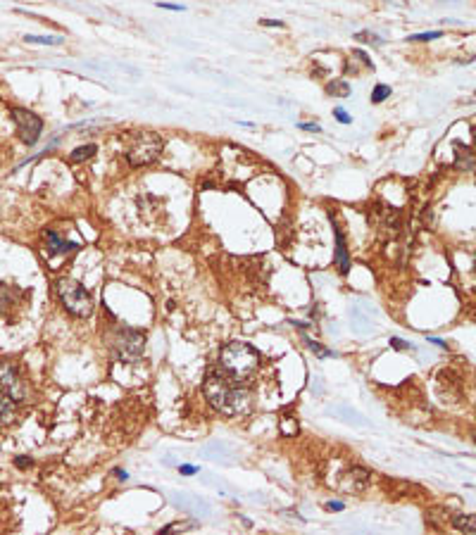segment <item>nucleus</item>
Wrapping results in <instances>:
<instances>
[{
	"mask_svg": "<svg viewBox=\"0 0 476 535\" xmlns=\"http://www.w3.org/2000/svg\"><path fill=\"white\" fill-rule=\"evenodd\" d=\"M203 390H205L207 402L217 412H221V414H226V416L238 414V412H243L245 407H248V392H245V388L238 386V383H233L219 366L207 371Z\"/></svg>",
	"mask_w": 476,
	"mask_h": 535,
	"instance_id": "obj_1",
	"label": "nucleus"
},
{
	"mask_svg": "<svg viewBox=\"0 0 476 535\" xmlns=\"http://www.w3.org/2000/svg\"><path fill=\"white\" fill-rule=\"evenodd\" d=\"M219 369L231 378L233 383L243 386L259 369V352L250 343H229L219 352Z\"/></svg>",
	"mask_w": 476,
	"mask_h": 535,
	"instance_id": "obj_2",
	"label": "nucleus"
},
{
	"mask_svg": "<svg viewBox=\"0 0 476 535\" xmlns=\"http://www.w3.org/2000/svg\"><path fill=\"white\" fill-rule=\"evenodd\" d=\"M55 290H57V297H60L62 307L67 309L69 314H74V317H91L93 297H91V293L83 288L81 283L72 281V279H60L57 285H55Z\"/></svg>",
	"mask_w": 476,
	"mask_h": 535,
	"instance_id": "obj_3",
	"label": "nucleus"
},
{
	"mask_svg": "<svg viewBox=\"0 0 476 535\" xmlns=\"http://www.w3.org/2000/svg\"><path fill=\"white\" fill-rule=\"evenodd\" d=\"M162 147H164V141L160 136L152 134V131H143V134H138L136 138H134V143L129 145L126 160H129L131 167H146V164H150V162H155L160 157Z\"/></svg>",
	"mask_w": 476,
	"mask_h": 535,
	"instance_id": "obj_4",
	"label": "nucleus"
},
{
	"mask_svg": "<svg viewBox=\"0 0 476 535\" xmlns=\"http://www.w3.org/2000/svg\"><path fill=\"white\" fill-rule=\"evenodd\" d=\"M12 114V121L17 124V134L19 138L27 143V145H36L38 138L43 134V119L38 114H34L31 109H24V107H12L10 109Z\"/></svg>",
	"mask_w": 476,
	"mask_h": 535,
	"instance_id": "obj_5",
	"label": "nucleus"
},
{
	"mask_svg": "<svg viewBox=\"0 0 476 535\" xmlns=\"http://www.w3.org/2000/svg\"><path fill=\"white\" fill-rule=\"evenodd\" d=\"M0 390L7 392L14 402H24L29 395L27 383L22 381L17 366H12L10 361H0Z\"/></svg>",
	"mask_w": 476,
	"mask_h": 535,
	"instance_id": "obj_6",
	"label": "nucleus"
},
{
	"mask_svg": "<svg viewBox=\"0 0 476 535\" xmlns=\"http://www.w3.org/2000/svg\"><path fill=\"white\" fill-rule=\"evenodd\" d=\"M143 345H146V335L141 331H134V328H124L117 335V350L124 359H134L136 361L143 352Z\"/></svg>",
	"mask_w": 476,
	"mask_h": 535,
	"instance_id": "obj_7",
	"label": "nucleus"
},
{
	"mask_svg": "<svg viewBox=\"0 0 476 535\" xmlns=\"http://www.w3.org/2000/svg\"><path fill=\"white\" fill-rule=\"evenodd\" d=\"M43 238H45V252H48V257H53V254H67V252L79 250L76 243L65 241V238H62L60 233H55V231H45Z\"/></svg>",
	"mask_w": 476,
	"mask_h": 535,
	"instance_id": "obj_8",
	"label": "nucleus"
},
{
	"mask_svg": "<svg viewBox=\"0 0 476 535\" xmlns=\"http://www.w3.org/2000/svg\"><path fill=\"white\" fill-rule=\"evenodd\" d=\"M333 236H336V264H338L340 274H348L350 271V257H348V245H345V236L336 224H333Z\"/></svg>",
	"mask_w": 476,
	"mask_h": 535,
	"instance_id": "obj_9",
	"label": "nucleus"
},
{
	"mask_svg": "<svg viewBox=\"0 0 476 535\" xmlns=\"http://www.w3.org/2000/svg\"><path fill=\"white\" fill-rule=\"evenodd\" d=\"M14 416H17V402H14L7 392L0 390V426L12 424Z\"/></svg>",
	"mask_w": 476,
	"mask_h": 535,
	"instance_id": "obj_10",
	"label": "nucleus"
},
{
	"mask_svg": "<svg viewBox=\"0 0 476 535\" xmlns=\"http://www.w3.org/2000/svg\"><path fill=\"white\" fill-rule=\"evenodd\" d=\"M452 526L457 531H462V533H476V516L474 514H455Z\"/></svg>",
	"mask_w": 476,
	"mask_h": 535,
	"instance_id": "obj_11",
	"label": "nucleus"
},
{
	"mask_svg": "<svg viewBox=\"0 0 476 535\" xmlns=\"http://www.w3.org/2000/svg\"><path fill=\"white\" fill-rule=\"evenodd\" d=\"M95 152H98V145H93V143H88V145H81V147H76L72 155H69V162L72 164H79V162H86V160H91Z\"/></svg>",
	"mask_w": 476,
	"mask_h": 535,
	"instance_id": "obj_12",
	"label": "nucleus"
},
{
	"mask_svg": "<svg viewBox=\"0 0 476 535\" xmlns=\"http://www.w3.org/2000/svg\"><path fill=\"white\" fill-rule=\"evenodd\" d=\"M350 481H357V483H353V490H362V488H367V483H369V473L367 468H362V466H353L350 468Z\"/></svg>",
	"mask_w": 476,
	"mask_h": 535,
	"instance_id": "obj_13",
	"label": "nucleus"
},
{
	"mask_svg": "<svg viewBox=\"0 0 476 535\" xmlns=\"http://www.w3.org/2000/svg\"><path fill=\"white\" fill-rule=\"evenodd\" d=\"M327 93L338 95V98H348V95H350V83H348V81H333V83L327 86Z\"/></svg>",
	"mask_w": 476,
	"mask_h": 535,
	"instance_id": "obj_14",
	"label": "nucleus"
},
{
	"mask_svg": "<svg viewBox=\"0 0 476 535\" xmlns=\"http://www.w3.org/2000/svg\"><path fill=\"white\" fill-rule=\"evenodd\" d=\"M388 95H391V86H388V83H376L374 91H371V103L379 105V103H383Z\"/></svg>",
	"mask_w": 476,
	"mask_h": 535,
	"instance_id": "obj_15",
	"label": "nucleus"
},
{
	"mask_svg": "<svg viewBox=\"0 0 476 535\" xmlns=\"http://www.w3.org/2000/svg\"><path fill=\"white\" fill-rule=\"evenodd\" d=\"M27 43H38V45H60L65 38L60 36H24Z\"/></svg>",
	"mask_w": 476,
	"mask_h": 535,
	"instance_id": "obj_16",
	"label": "nucleus"
},
{
	"mask_svg": "<svg viewBox=\"0 0 476 535\" xmlns=\"http://www.w3.org/2000/svg\"><path fill=\"white\" fill-rule=\"evenodd\" d=\"M355 38L360 40V43H371V45H381V43H383V40H381L376 34H371V31H357Z\"/></svg>",
	"mask_w": 476,
	"mask_h": 535,
	"instance_id": "obj_17",
	"label": "nucleus"
},
{
	"mask_svg": "<svg viewBox=\"0 0 476 535\" xmlns=\"http://www.w3.org/2000/svg\"><path fill=\"white\" fill-rule=\"evenodd\" d=\"M305 340H307V348L312 350V352H317L319 357H331V355H333V352H329V350H324V348H322V345H319V343H314V340H310V338H305Z\"/></svg>",
	"mask_w": 476,
	"mask_h": 535,
	"instance_id": "obj_18",
	"label": "nucleus"
},
{
	"mask_svg": "<svg viewBox=\"0 0 476 535\" xmlns=\"http://www.w3.org/2000/svg\"><path fill=\"white\" fill-rule=\"evenodd\" d=\"M443 34L440 31H426V34H414V36H409V40H434V38H440Z\"/></svg>",
	"mask_w": 476,
	"mask_h": 535,
	"instance_id": "obj_19",
	"label": "nucleus"
},
{
	"mask_svg": "<svg viewBox=\"0 0 476 535\" xmlns=\"http://www.w3.org/2000/svg\"><path fill=\"white\" fill-rule=\"evenodd\" d=\"M333 117H336L340 124H345V126H348V124H353V117H350V114H348L343 107H336V109H333Z\"/></svg>",
	"mask_w": 476,
	"mask_h": 535,
	"instance_id": "obj_20",
	"label": "nucleus"
},
{
	"mask_svg": "<svg viewBox=\"0 0 476 535\" xmlns=\"http://www.w3.org/2000/svg\"><path fill=\"white\" fill-rule=\"evenodd\" d=\"M298 129H302V131H312V134H322V126H319V124H302V121H300Z\"/></svg>",
	"mask_w": 476,
	"mask_h": 535,
	"instance_id": "obj_21",
	"label": "nucleus"
},
{
	"mask_svg": "<svg viewBox=\"0 0 476 535\" xmlns=\"http://www.w3.org/2000/svg\"><path fill=\"white\" fill-rule=\"evenodd\" d=\"M157 7H162V10H172V12H183V5H172V2H157Z\"/></svg>",
	"mask_w": 476,
	"mask_h": 535,
	"instance_id": "obj_22",
	"label": "nucleus"
},
{
	"mask_svg": "<svg viewBox=\"0 0 476 535\" xmlns=\"http://www.w3.org/2000/svg\"><path fill=\"white\" fill-rule=\"evenodd\" d=\"M391 348L393 350H409V345L405 340H400V338H391Z\"/></svg>",
	"mask_w": 476,
	"mask_h": 535,
	"instance_id": "obj_23",
	"label": "nucleus"
},
{
	"mask_svg": "<svg viewBox=\"0 0 476 535\" xmlns=\"http://www.w3.org/2000/svg\"><path fill=\"white\" fill-rule=\"evenodd\" d=\"M179 471H181V476H193V473H198V466L183 464V466H179Z\"/></svg>",
	"mask_w": 476,
	"mask_h": 535,
	"instance_id": "obj_24",
	"label": "nucleus"
},
{
	"mask_svg": "<svg viewBox=\"0 0 476 535\" xmlns=\"http://www.w3.org/2000/svg\"><path fill=\"white\" fill-rule=\"evenodd\" d=\"M327 509H329V511H343V509H345V504H343V502H333V499H331V502H327Z\"/></svg>",
	"mask_w": 476,
	"mask_h": 535,
	"instance_id": "obj_25",
	"label": "nucleus"
},
{
	"mask_svg": "<svg viewBox=\"0 0 476 535\" xmlns=\"http://www.w3.org/2000/svg\"><path fill=\"white\" fill-rule=\"evenodd\" d=\"M262 27H276V29H281V27H284V22H281V19H262Z\"/></svg>",
	"mask_w": 476,
	"mask_h": 535,
	"instance_id": "obj_26",
	"label": "nucleus"
},
{
	"mask_svg": "<svg viewBox=\"0 0 476 535\" xmlns=\"http://www.w3.org/2000/svg\"><path fill=\"white\" fill-rule=\"evenodd\" d=\"M14 464H17L19 468H27V466H31V459H27V457H17Z\"/></svg>",
	"mask_w": 476,
	"mask_h": 535,
	"instance_id": "obj_27",
	"label": "nucleus"
},
{
	"mask_svg": "<svg viewBox=\"0 0 476 535\" xmlns=\"http://www.w3.org/2000/svg\"><path fill=\"white\" fill-rule=\"evenodd\" d=\"M429 343H434V345H438V348L448 350V343H445V340H440V338H429Z\"/></svg>",
	"mask_w": 476,
	"mask_h": 535,
	"instance_id": "obj_28",
	"label": "nucleus"
},
{
	"mask_svg": "<svg viewBox=\"0 0 476 535\" xmlns=\"http://www.w3.org/2000/svg\"><path fill=\"white\" fill-rule=\"evenodd\" d=\"M114 476H117L119 481H126V478H129V473H126V471H122V468H114Z\"/></svg>",
	"mask_w": 476,
	"mask_h": 535,
	"instance_id": "obj_29",
	"label": "nucleus"
},
{
	"mask_svg": "<svg viewBox=\"0 0 476 535\" xmlns=\"http://www.w3.org/2000/svg\"><path fill=\"white\" fill-rule=\"evenodd\" d=\"M474 442H476V433H474Z\"/></svg>",
	"mask_w": 476,
	"mask_h": 535,
	"instance_id": "obj_30",
	"label": "nucleus"
}]
</instances>
